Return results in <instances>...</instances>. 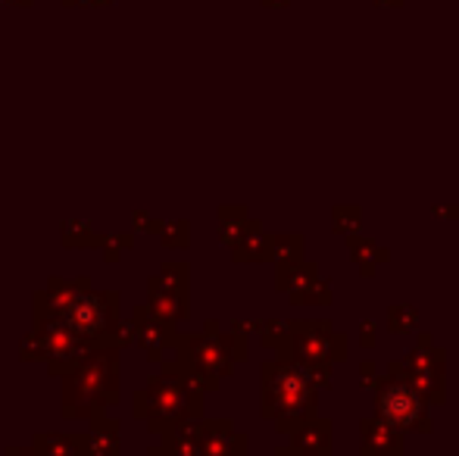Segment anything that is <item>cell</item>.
Instances as JSON below:
<instances>
[{
    "mask_svg": "<svg viewBox=\"0 0 459 456\" xmlns=\"http://www.w3.org/2000/svg\"><path fill=\"white\" fill-rule=\"evenodd\" d=\"M403 432L394 428L391 422L368 416L359 422V456H403Z\"/></svg>",
    "mask_w": 459,
    "mask_h": 456,
    "instance_id": "277c9868",
    "label": "cell"
},
{
    "mask_svg": "<svg viewBox=\"0 0 459 456\" xmlns=\"http://www.w3.org/2000/svg\"><path fill=\"white\" fill-rule=\"evenodd\" d=\"M303 375L309 378V384L316 388H332V363H309V366H297Z\"/></svg>",
    "mask_w": 459,
    "mask_h": 456,
    "instance_id": "7c38bea8",
    "label": "cell"
},
{
    "mask_svg": "<svg viewBox=\"0 0 459 456\" xmlns=\"http://www.w3.org/2000/svg\"><path fill=\"white\" fill-rule=\"evenodd\" d=\"M406 382L419 391V397H422L429 407H444V403H447V375H406Z\"/></svg>",
    "mask_w": 459,
    "mask_h": 456,
    "instance_id": "ba28073f",
    "label": "cell"
},
{
    "mask_svg": "<svg viewBox=\"0 0 459 456\" xmlns=\"http://www.w3.org/2000/svg\"><path fill=\"white\" fill-rule=\"evenodd\" d=\"M435 216H437V219H450V222H454V219H459V207H454V203L441 207V203H437V207H435Z\"/></svg>",
    "mask_w": 459,
    "mask_h": 456,
    "instance_id": "e0dca14e",
    "label": "cell"
},
{
    "mask_svg": "<svg viewBox=\"0 0 459 456\" xmlns=\"http://www.w3.org/2000/svg\"><path fill=\"white\" fill-rule=\"evenodd\" d=\"M269 247V241H266V235H260V228H250V235H247V244H244V254L247 256H263V250Z\"/></svg>",
    "mask_w": 459,
    "mask_h": 456,
    "instance_id": "4fadbf2b",
    "label": "cell"
},
{
    "mask_svg": "<svg viewBox=\"0 0 459 456\" xmlns=\"http://www.w3.org/2000/svg\"><path fill=\"white\" fill-rule=\"evenodd\" d=\"M334 426L332 419H303L290 428V451L297 456H332Z\"/></svg>",
    "mask_w": 459,
    "mask_h": 456,
    "instance_id": "5b68a950",
    "label": "cell"
},
{
    "mask_svg": "<svg viewBox=\"0 0 459 456\" xmlns=\"http://www.w3.org/2000/svg\"><path fill=\"white\" fill-rule=\"evenodd\" d=\"M375 409L378 419L391 422L400 432H416V434H431L435 422H431L429 403L419 397V391L406 382V375L400 372L397 363L387 366L385 378H378L375 384Z\"/></svg>",
    "mask_w": 459,
    "mask_h": 456,
    "instance_id": "7a4b0ae2",
    "label": "cell"
},
{
    "mask_svg": "<svg viewBox=\"0 0 459 456\" xmlns=\"http://www.w3.org/2000/svg\"><path fill=\"white\" fill-rule=\"evenodd\" d=\"M359 226H363V213L359 207H334L332 210V228L334 235H357Z\"/></svg>",
    "mask_w": 459,
    "mask_h": 456,
    "instance_id": "8fae6325",
    "label": "cell"
},
{
    "mask_svg": "<svg viewBox=\"0 0 459 456\" xmlns=\"http://www.w3.org/2000/svg\"><path fill=\"white\" fill-rule=\"evenodd\" d=\"M273 247L278 266H290V262H300L303 260V237L300 235H275L269 241Z\"/></svg>",
    "mask_w": 459,
    "mask_h": 456,
    "instance_id": "9c48e42d",
    "label": "cell"
},
{
    "mask_svg": "<svg viewBox=\"0 0 459 456\" xmlns=\"http://www.w3.org/2000/svg\"><path fill=\"white\" fill-rule=\"evenodd\" d=\"M278 456H297L294 451H278Z\"/></svg>",
    "mask_w": 459,
    "mask_h": 456,
    "instance_id": "ac0fdd59",
    "label": "cell"
},
{
    "mask_svg": "<svg viewBox=\"0 0 459 456\" xmlns=\"http://www.w3.org/2000/svg\"><path fill=\"white\" fill-rule=\"evenodd\" d=\"M416 323H419L416 306L394 304L391 310H387V329H391L394 335H410V331H416Z\"/></svg>",
    "mask_w": 459,
    "mask_h": 456,
    "instance_id": "30bf717a",
    "label": "cell"
},
{
    "mask_svg": "<svg viewBox=\"0 0 459 456\" xmlns=\"http://www.w3.org/2000/svg\"><path fill=\"white\" fill-rule=\"evenodd\" d=\"M359 344L368 347V350L375 347V323L372 319H363V325H359Z\"/></svg>",
    "mask_w": 459,
    "mask_h": 456,
    "instance_id": "2e32d148",
    "label": "cell"
},
{
    "mask_svg": "<svg viewBox=\"0 0 459 456\" xmlns=\"http://www.w3.org/2000/svg\"><path fill=\"white\" fill-rule=\"evenodd\" d=\"M284 359L294 366L309 363H344L347 335L334 329L332 319H297L288 325V347Z\"/></svg>",
    "mask_w": 459,
    "mask_h": 456,
    "instance_id": "3957f363",
    "label": "cell"
},
{
    "mask_svg": "<svg viewBox=\"0 0 459 456\" xmlns=\"http://www.w3.org/2000/svg\"><path fill=\"white\" fill-rule=\"evenodd\" d=\"M397 366L406 375H447V350L437 347L425 331V335H419V344L406 350V357Z\"/></svg>",
    "mask_w": 459,
    "mask_h": 456,
    "instance_id": "8992f818",
    "label": "cell"
},
{
    "mask_svg": "<svg viewBox=\"0 0 459 456\" xmlns=\"http://www.w3.org/2000/svg\"><path fill=\"white\" fill-rule=\"evenodd\" d=\"M319 409V388L294 363H269L263 369V416L278 422L281 432H290L297 422L313 419Z\"/></svg>",
    "mask_w": 459,
    "mask_h": 456,
    "instance_id": "6da1fadb",
    "label": "cell"
},
{
    "mask_svg": "<svg viewBox=\"0 0 459 456\" xmlns=\"http://www.w3.org/2000/svg\"><path fill=\"white\" fill-rule=\"evenodd\" d=\"M263 341H269V344L288 341V323H269V338L263 335Z\"/></svg>",
    "mask_w": 459,
    "mask_h": 456,
    "instance_id": "5bb4252c",
    "label": "cell"
},
{
    "mask_svg": "<svg viewBox=\"0 0 459 456\" xmlns=\"http://www.w3.org/2000/svg\"><path fill=\"white\" fill-rule=\"evenodd\" d=\"M347 250H351V260L357 262V269L366 275V279H372L375 272H378V266H385L387 260H391V254H387V247H381V244H375L372 237L366 235H347Z\"/></svg>",
    "mask_w": 459,
    "mask_h": 456,
    "instance_id": "52a82bcc",
    "label": "cell"
},
{
    "mask_svg": "<svg viewBox=\"0 0 459 456\" xmlns=\"http://www.w3.org/2000/svg\"><path fill=\"white\" fill-rule=\"evenodd\" d=\"M359 378H363V388H375V384H378V369H375L372 359H366V363L359 366Z\"/></svg>",
    "mask_w": 459,
    "mask_h": 456,
    "instance_id": "9a60e30c",
    "label": "cell"
}]
</instances>
